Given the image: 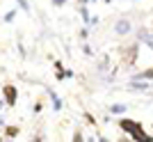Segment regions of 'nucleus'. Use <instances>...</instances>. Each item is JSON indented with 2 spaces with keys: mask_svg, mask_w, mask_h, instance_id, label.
Instances as JSON below:
<instances>
[{
  "mask_svg": "<svg viewBox=\"0 0 153 142\" xmlns=\"http://www.w3.org/2000/svg\"><path fill=\"white\" fill-rule=\"evenodd\" d=\"M2 101H5L7 108H14L16 101H19V90H16L12 83H5V85H2Z\"/></svg>",
  "mask_w": 153,
  "mask_h": 142,
  "instance_id": "nucleus-1",
  "label": "nucleus"
},
{
  "mask_svg": "<svg viewBox=\"0 0 153 142\" xmlns=\"http://www.w3.org/2000/svg\"><path fill=\"white\" fill-rule=\"evenodd\" d=\"M117 126L123 131V133H128V135H133V133H137V131H142L144 126H142L140 122H135V119H128V117H119V122H117Z\"/></svg>",
  "mask_w": 153,
  "mask_h": 142,
  "instance_id": "nucleus-2",
  "label": "nucleus"
},
{
  "mask_svg": "<svg viewBox=\"0 0 153 142\" xmlns=\"http://www.w3.org/2000/svg\"><path fill=\"white\" fill-rule=\"evenodd\" d=\"M114 34H119V37H126V34H130V30H133V23H130V19H117L114 21Z\"/></svg>",
  "mask_w": 153,
  "mask_h": 142,
  "instance_id": "nucleus-3",
  "label": "nucleus"
},
{
  "mask_svg": "<svg viewBox=\"0 0 153 142\" xmlns=\"http://www.w3.org/2000/svg\"><path fill=\"white\" fill-rule=\"evenodd\" d=\"M137 44H146L153 51V32H149L146 28H140L137 30Z\"/></svg>",
  "mask_w": 153,
  "mask_h": 142,
  "instance_id": "nucleus-4",
  "label": "nucleus"
},
{
  "mask_svg": "<svg viewBox=\"0 0 153 142\" xmlns=\"http://www.w3.org/2000/svg\"><path fill=\"white\" fill-rule=\"evenodd\" d=\"M46 94L51 96V105H53V110H55V112H59V110L64 108V103H62V99H59V94H57L55 90H51V87L46 90Z\"/></svg>",
  "mask_w": 153,
  "mask_h": 142,
  "instance_id": "nucleus-5",
  "label": "nucleus"
},
{
  "mask_svg": "<svg viewBox=\"0 0 153 142\" xmlns=\"http://www.w3.org/2000/svg\"><path fill=\"white\" fill-rule=\"evenodd\" d=\"M2 129H5V138L7 140H16L19 133H21V126H16V124H5Z\"/></svg>",
  "mask_w": 153,
  "mask_h": 142,
  "instance_id": "nucleus-6",
  "label": "nucleus"
},
{
  "mask_svg": "<svg viewBox=\"0 0 153 142\" xmlns=\"http://www.w3.org/2000/svg\"><path fill=\"white\" fill-rule=\"evenodd\" d=\"M133 142H153V135L151 133H146V131L142 129V131H137V133H133Z\"/></svg>",
  "mask_w": 153,
  "mask_h": 142,
  "instance_id": "nucleus-7",
  "label": "nucleus"
},
{
  "mask_svg": "<svg viewBox=\"0 0 153 142\" xmlns=\"http://www.w3.org/2000/svg\"><path fill=\"white\" fill-rule=\"evenodd\" d=\"M126 110H128V105H123V103L108 105V112H110V115H121V117H126Z\"/></svg>",
  "mask_w": 153,
  "mask_h": 142,
  "instance_id": "nucleus-8",
  "label": "nucleus"
},
{
  "mask_svg": "<svg viewBox=\"0 0 153 142\" xmlns=\"http://www.w3.org/2000/svg\"><path fill=\"white\" fill-rule=\"evenodd\" d=\"M133 80H149V83H151L153 80V67L151 69H144V71H137L133 76Z\"/></svg>",
  "mask_w": 153,
  "mask_h": 142,
  "instance_id": "nucleus-9",
  "label": "nucleus"
},
{
  "mask_svg": "<svg viewBox=\"0 0 153 142\" xmlns=\"http://www.w3.org/2000/svg\"><path fill=\"white\" fill-rule=\"evenodd\" d=\"M130 90H135V92H140V90H149V87H153L149 80H130V85H128Z\"/></svg>",
  "mask_w": 153,
  "mask_h": 142,
  "instance_id": "nucleus-10",
  "label": "nucleus"
},
{
  "mask_svg": "<svg viewBox=\"0 0 153 142\" xmlns=\"http://www.w3.org/2000/svg\"><path fill=\"white\" fill-rule=\"evenodd\" d=\"M137 46L140 44H133L130 48H126V64H133L135 58H137Z\"/></svg>",
  "mask_w": 153,
  "mask_h": 142,
  "instance_id": "nucleus-11",
  "label": "nucleus"
},
{
  "mask_svg": "<svg viewBox=\"0 0 153 142\" xmlns=\"http://www.w3.org/2000/svg\"><path fill=\"white\" fill-rule=\"evenodd\" d=\"M78 12H80V19H82V23H85V25H89V19H91L89 9H87L85 5H80V9H78Z\"/></svg>",
  "mask_w": 153,
  "mask_h": 142,
  "instance_id": "nucleus-12",
  "label": "nucleus"
},
{
  "mask_svg": "<svg viewBox=\"0 0 153 142\" xmlns=\"http://www.w3.org/2000/svg\"><path fill=\"white\" fill-rule=\"evenodd\" d=\"M55 76H57V80H66V78H73V71L71 69H59V71H55Z\"/></svg>",
  "mask_w": 153,
  "mask_h": 142,
  "instance_id": "nucleus-13",
  "label": "nucleus"
},
{
  "mask_svg": "<svg viewBox=\"0 0 153 142\" xmlns=\"http://www.w3.org/2000/svg\"><path fill=\"white\" fill-rule=\"evenodd\" d=\"M16 14H19V12H16V9H9V12H5V16H2V21H5V23H12V21L16 19Z\"/></svg>",
  "mask_w": 153,
  "mask_h": 142,
  "instance_id": "nucleus-14",
  "label": "nucleus"
},
{
  "mask_svg": "<svg viewBox=\"0 0 153 142\" xmlns=\"http://www.w3.org/2000/svg\"><path fill=\"white\" fill-rule=\"evenodd\" d=\"M71 142H85V135H82V131H80V129L73 131V140H71Z\"/></svg>",
  "mask_w": 153,
  "mask_h": 142,
  "instance_id": "nucleus-15",
  "label": "nucleus"
},
{
  "mask_svg": "<svg viewBox=\"0 0 153 142\" xmlns=\"http://www.w3.org/2000/svg\"><path fill=\"white\" fill-rule=\"evenodd\" d=\"M16 5H19L25 14H30V5H27V0H16Z\"/></svg>",
  "mask_w": 153,
  "mask_h": 142,
  "instance_id": "nucleus-16",
  "label": "nucleus"
},
{
  "mask_svg": "<svg viewBox=\"0 0 153 142\" xmlns=\"http://www.w3.org/2000/svg\"><path fill=\"white\" fill-rule=\"evenodd\" d=\"M108 64H110L108 55H105V58H101V62H98V71H105V69H108Z\"/></svg>",
  "mask_w": 153,
  "mask_h": 142,
  "instance_id": "nucleus-17",
  "label": "nucleus"
},
{
  "mask_svg": "<svg viewBox=\"0 0 153 142\" xmlns=\"http://www.w3.org/2000/svg\"><path fill=\"white\" fill-rule=\"evenodd\" d=\"M41 110H44V103H41V101H37V103L32 105V115H39Z\"/></svg>",
  "mask_w": 153,
  "mask_h": 142,
  "instance_id": "nucleus-18",
  "label": "nucleus"
},
{
  "mask_svg": "<svg viewBox=\"0 0 153 142\" xmlns=\"http://www.w3.org/2000/svg\"><path fill=\"white\" fill-rule=\"evenodd\" d=\"M89 30H91L89 25H82V28H80V39H87V37H89Z\"/></svg>",
  "mask_w": 153,
  "mask_h": 142,
  "instance_id": "nucleus-19",
  "label": "nucleus"
},
{
  "mask_svg": "<svg viewBox=\"0 0 153 142\" xmlns=\"http://www.w3.org/2000/svg\"><path fill=\"white\" fill-rule=\"evenodd\" d=\"M85 122L89 124V126H96V119H94V115H91V112H85Z\"/></svg>",
  "mask_w": 153,
  "mask_h": 142,
  "instance_id": "nucleus-20",
  "label": "nucleus"
},
{
  "mask_svg": "<svg viewBox=\"0 0 153 142\" xmlns=\"http://www.w3.org/2000/svg\"><path fill=\"white\" fill-rule=\"evenodd\" d=\"M66 2H69V0H51V5H53V7H64Z\"/></svg>",
  "mask_w": 153,
  "mask_h": 142,
  "instance_id": "nucleus-21",
  "label": "nucleus"
},
{
  "mask_svg": "<svg viewBox=\"0 0 153 142\" xmlns=\"http://www.w3.org/2000/svg\"><path fill=\"white\" fill-rule=\"evenodd\" d=\"M82 53H85V55H89V58L94 55V51H91V46H89V44H85V46H82Z\"/></svg>",
  "mask_w": 153,
  "mask_h": 142,
  "instance_id": "nucleus-22",
  "label": "nucleus"
},
{
  "mask_svg": "<svg viewBox=\"0 0 153 142\" xmlns=\"http://www.w3.org/2000/svg\"><path fill=\"white\" fill-rule=\"evenodd\" d=\"M32 142H44V131H39L37 135L32 138Z\"/></svg>",
  "mask_w": 153,
  "mask_h": 142,
  "instance_id": "nucleus-23",
  "label": "nucleus"
},
{
  "mask_svg": "<svg viewBox=\"0 0 153 142\" xmlns=\"http://www.w3.org/2000/svg\"><path fill=\"white\" fill-rule=\"evenodd\" d=\"M53 67H55V71H59V69H64V67H62V62H59V60H53Z\"/></svg>",
  "mask_w": 153,
  "mask_h": 142,
  "instance_id": "nucleus-24",
  "label": "nucleus"
},
{
  "mask_svg": "<svg viewBox=\"0 0 153 142\" xmlns=\"http://www.w3.org/2000/svg\"><path fill=\"white\" fill-rule=\"evenodd\" d=\"M96 142H110V140L105 135H96Z\"/></svg>",
  "mask_w": 153,
  "mask_h": 142,
  "instance_id": "nucleus-25",
  "label": "nucleus"
},
{
  "mask_svg": "<svg viewBox=\"0 0 153 142\" xmlns=\"http://www.w3.org/2000/svg\"><path fill=\"white\" fill-rule=\"evenodd\" d=\"M78 2H80V5H85V7H87V5H89V2H94V0H78Z\"/></svg>",
  "mask_w": 153,
  "mask_h": 142,
  "instance_id": "nucleus-26",
  "label": "nucleus"
},
{
  "mask_svg": "<svg viewBox=\"0 0 153 142\" xmlns=\"http://www.w3.org/2000/svg\"><path fill=\"white\" fill-rule=\"evenodd\" d=\"M2 108H7V105H5V101H0V112H2Z\"/></svg>",
  "mask_w": 153,
  "mask_h": 142,
  "instance_id": "nucleus-27",
  "label": "nucleus"
},
{
  "mask_svg": "<svg viewBox=\"0 0 153 142\" xmlns=\"http://www.w3.org/2000/svg\"><path fill=\"white\" fill-rule=\"evenodd\" d=\"M85 142H96V138H87V140H85Z\"/></svg>",
  "mask_w": 153,
  "mask_h": 142,
  "instance_id": "nucleus-28",
  "label": "nucleus"
},
{
  "mask_svg": "<svg viewBox=\"0 0 153 142\" xmlns=\"http://www.w3.org/2000/svg\"><path fill=\"white\" fill-rule=\"evenodd\" d=\"M119 142H130V140H126V138H121V140H119Z\"/></svg>",
  "mask_w": 153,
  "mask_h": 142,
  "instance_id": "nucleus-29",
  "label": "nucleus"
},
{
  "mask_svg": "<svg viewBox=\"0 0 153 142\" xmlns=\"http://www.w3.org/2000/svg\"><path fill=\"white\" fill-rule=\"evenodd\" d=\"M105 2H112V0H105Z\"/></svg>",
  "mask_w": 153,
  "mask_h": 142,
  "instance_id": "nucleus-30",
  "label": "nucleus"
}]
</instances>
